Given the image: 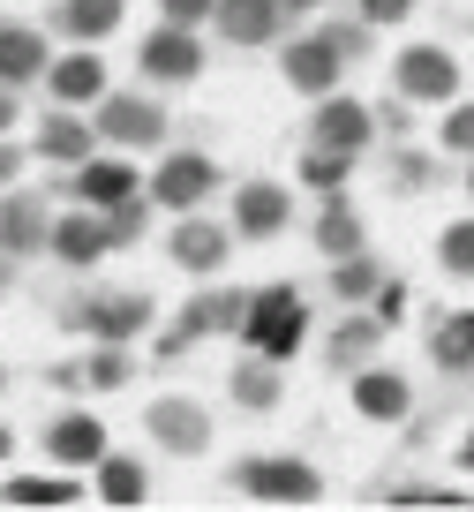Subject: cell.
Segmentation results:
<instances>
[{
	"mask_svg": "<svg viewBox=\"0 0 474 512\" xmlns=\"http://www.w3.org/2000/svg\"><path fill=\"white\" fill-rule=\"evenodd\" d=\"M241 339H249V354L294 362V354L309 347V302H301V287H256L249 317H241Z\"/></svg>",
	"mask_w": 474,
	"mask_h": 512,
	"instance_id": "2",
	"label": "cell"
},
{
	"mask_svg": "<svg viewBox=\"0 0 474 512\" xmlns=\"http://www.w3.org/2000/svg\"><path fill=\"white\" fill-rule=\"evenodd\" d=\"M279 23H286L279 0H219V8H211V31H219V46H241V53L271 46V38H279Z\"/></svg>",
	"mask_w": 474,
	"mask_h": 512,
	"instance_id": "16",
	"label": "cell"
},
{
	"mask_svg": "<svg viewBox=\"0 0 474 512\" xmlns=\"http://www.w3.org/2000/svg\"><path fill=\"white\" fill-rule=\"evenodd\" d=\"M76 196L91 211H113V204H128V196H143V181H136V166H128L121 151H106V159L91 151V159L76 166Z\"/></svg>",
	"mask_w": 474,
	"mask_h": 512,
	"instance_id": "22",
	"label": "cell"
},
{
	"mask_svg": "<svg viewBox=\"0 0 474 512\" xmlns=\"http://www.w3.org/2000/svg\"><path fill=\"white\" fill-rule=\"evenodd\" d=\"M113 249V234H106V211H68V219H53V256H61L68 272H91L98 256Z\"/></svg>",
	"mask_w": 474,
	"mask_h": 512,
	"instance_id": "23",
	"label": "cell"
},
{
	"mask_svg": "<svg viewBox=\"0 0 474 512\" xmlns=\"http://www.w3.org/2000/svg\"><path fill=\"white\" fill-rule=\"evenodd\" d=\"M8 128H16V91L0 83V136H8Z\"/></svg>",
	"mask_w": 474,
	"mask_h": 512,
	"instance_id": "41",
	"label": "cell"
},
{
	"mask_svg": "<svg viewBox=\"0 0 474 512\" xmlns=\"http://www.w3.org/2000/svg\"><path fill=\"white\" fill-rule=\"evenodd\" d=\"M437 264H444L452 279H474V211H467V219H452V226L437 234Z\"/></svg>",
	"mask_w": 474,
	"mask_h": 512,
	"instance_id": "33",
	"label": "cell"
},
{
	"mask_svg": "<svg viewBox=\"0 0 474 512\" xmlns=\"http://www.w3.org/2000/svg\"><path fill=\"white\" fill-rule=\"evenodd\" d=\"M241 317H249V287H211V294H196V302L174 317V332L158 339V362H181V354H189L196 339L241 332Z\"/></svg>",
	"mask_w": 474,
	"mask_h": 512,
	"instance_id": "5",
	"label": "cell"
},
{
	"mask_svg": "<svg viewBox=\"0 0 474 512\" xmlns=\"http://www.w3.org/2000/svg\"><path fill=\"white\" fill-rule=\"evenodd\" d=\"M309 234H316V249L332 256V264H339V256H362V249H369V226H362V211L347 204V189H332L324 204H316V226H309Z\"/></svg>",
	"mask_w": 474,
	"mask_h": 512,
	"instance_id": "24",
	"label": "cell"
},
{
	"mask_svg": "<svg viewBox=\"0 0 474 512\" xmlns=\"http://www.w3.org/2000/svg\"><path fill=\"white\" fill-rule=\"evenodd\" d=\"M0 287H8V249H0Z\"/></svg>",
	"mask_w": 474,
	"mask_h": 512,
	"instance_id": "44",
	"label": "cell"
},
{
	"mask_svg": "<svg viewBox=\"0 0 474 512\" xmlns=\"http://www.w3.org/2000/svg\"><path fill=\"white\" fill-rule=\"evenodd\" d=\"M46 452H53V467H98L113 452V437H106V422H98V415L68 407V415L46 422Z\"/></svg>",
	"mask_w": 474,
	"mask_h": 512,
	"instance_id": "17",
	"label": "cell"
},
{
	"mask_svg": "<svg viewBox=\"0 0 474 512\" xmlns=\"http://www.w3.org/2000/svg\"><path fill=\"white\" fill-rule=\"evenodd\" d=\"M68 324H76V332H91V339L128 347V339L151 324V294H136V287H98V294H83V302L68 309Z\"/></svg>",
	"mask_w": 474,
	"mask_h": 512,
	"instance_id": "10",
	"label": "cell"
},
{
	"mask_svg": "<svg viewBox=\"0 0 474 512\" xmlns=\"http://www.w3.org/2000/svg\"><path fill=\"white\" fill-rule=\"evenodd\" d=\"M384 332H392V324H384L377 309H347V317H339L332 332H324V362L354 377V369H369V362L384 354Z\"/></svg>",
	"mask_w": 474,
	"mask_h": 512,
	"instance_id": "15",
	"label": "cell"
},
{
	"mask_svg": "<svg viewBox=\"0 0 474 512\" xmlns=\"http://www.w3.org/2000/svg\"><path fill=\"white\" fill-rule=\"evenodd\" d=\"M91 475H98V505H143L151 497V467L136 452H106Z\"/></svg>",
	"mask_w": 474,
	"mask_h": 512,
	"instance_id": "27",
	"label": "cell"
},
{
	"mask_svg": "<svg viewBox=\"0 0 474 512\" xmlns=\"http://www.w3.org/2000/svg\"><path fill=\"white\" fill-rule=\"evenodd\" d=\"M459 460H467V467H474V437H467V452H459Z\"/></svg>",
	"mask_w": 474,
	"mask_h": 512,
	"instance_id": "45",
	"label": "cell"
},
{
	"mask_svg": "<svg viewBox=\"0 0 474 512\" xmlns=\"http://www.w3.org/2000/svg\"><path fill=\"white\" fill-rule=\"evenodd\" d=\"M226 219H234V234H241V241H279L286 226H294V196H286L279 181H241V189H234V211H226Z\"/></svg>",
	"mask_w": 474,
	"mask_h": 512,
	"instance_id": "13",
	"label": "cell"
},
{
	"mask_svg": "<svg viewBox=\"0 0 474 512\" xmlns=\"http://www.w3.org/2000/svg\"><path fill=\"white\" fill-rule=\"evenodd\" d=\"M377 287H384V264H377V256H339V264H332V294H339V302H347V309H369V302H377Z\"/></svg>",
	"mask_w": 474,
	"mask_h": 512,
	"instance_id": "29",
	"label": "cell"
},
{
	"mask_svg": "<svg viewBox=\"0 0 474 512\" xmlns=\"http://www.w3.org/2000/svg\"><path fill=\"white\" fill-rule=\"evenodd\" d=\"M234 241H241V234H234V219H204V211H181V226L166 234V256H174L189 279H211L226 256H234Z\"/></svg>",
	"mask_w": 474,
	"mask_h": 512,
	"instance_id": "11",
	"label": "cell"
},
{
	"mask_svg": "<svg viewBox=\"0 0 474 512\" xmlns=\"http://www.w3.org/2000/svg\"><path fill=\"white\" fill-rule=\"evenodd\" d=\"M143 196H151L158 211H196L219 196V159L211 151H166V159L151 166V181H143Z\"/></svg>",
	"mask_w": 474,
	"mask_h": 512,
	"instance_id": "7",
	"label": "cell"
},
{
	"mask_svg": "<svg viewBox=\"0 0 474 512\" xmlns=\"http://www.w3.org/2000/svg\"><path fill=\"white\" fill-rule=\"evenodd\" d=\"M143 437L166 445L174 460H196V452H211V407L189 400V392H158V400L143 407Z\"/></svg>",
	"mask_w": 474,
	"mask_h": 512,
	"instance_id": "8",
	"label": "cell"
},
{
	"mask_svg": "<svg viewBox=\"0 0 474 512\" xmlns=\"http://www.w3.org/2000/svg\"><path fill=\"white\" fill-rule=\"evenodd\" d=\"M362 53H369V31H301L279 46V76L301 98H324V91H339L347 61H362Z\"/></svg>",
	"mask_w": 474,
	"mask_h": 512,
	"instance_id": "1",
	"label": "cell"
},
{
	"mask_svg": "<svg viewBox=\"0 0 474 512\" xmlns=\"http://www.w3.org/2000/svg\"><path fill=\"white\" fill-rule=\"evenodd\" d=\"M128 0H53V31H68L76 46H106L121 31Z\"/></svg>",
	"mask_w": 474,
	"mask_h": 512,
	"instance_id": "26",
	"label": "cell"
},
{
	"mask_svg": "<svg viewBox=\"0 0 474 512\" xmlns=\"http://www.w3.org/2000/svg\"><path fill=\"white\" fill-rule=\"evenodd\" d=\"M46 68H53L46 31H38V23H8V16H0V83H8V91H16V83H46Z\"/></svg>",
	"mask_w": 474,
	"mask_h": 512,
	"instance_id": "20",
	"label": "cell"
},
{
	"mask_svg": "<svg viewBox=\"0 0 474 512\" xmlns=\"http://www.w3.org/2000/svg\"><path fill=\"white\" fill-rule=\"evenodd\" d=\"M279 8H286V16H309V8H316V0H279Z\"/></svg>",
	"mask_w": 474,
	"mask_h": 512,
	"instance_id": "42",
	"label": "cell"
},
{
	"mask_svg": "<svg viewBox=\"0 0 474 512\" xmlns=\"http://www.w3.org/2000/svg\"><path fill=\"white\" fill-rule=\"evenodd\" d=\"M467 204H474V159H467Z\"/></svg>",
	"mask_w": 474,
	"mask_h": 512,
	"instance_id": "43",
	"label": "cell"
},
{
	"mask_svg": "<svg viewBox=\"0 0 474 512\" xmlns=\"http://www.w3.org/2000/svg\"><path fill=\"white\" fill-rule=\"evenodd\" d=\"M0 249H8V256L53 249V211H46V196H23V189L0 196Z\"/></svg>",
	"mask_w": 474,
	"mask_h": 512,
	"instance_id": "18",
	"label": "cell"
},
{
	"mask_svg": "<svg viewBox=\"0 0 474 512\" xmlns=\"http://www.w3.org/2000/svg\"><path fill=\"white\" fill-rule=\"evenodd\" d=\"M91 128L113 151H151V144H166V106L151 91H106L91 106Z\"/></svg>",
	"mask_w": 474,
	"mask_h": 512,
	"instance_id": "4",
	"label": "cell"
},
{
	"mask_svg": "<svg viewBox=\"0 0 474 512\" xmlns=\"http://www.w3.org/2000/svg\"><path fill=\"white\" fill-rule=\"evenodd\" d=\"M136 377V362H128V347H113V339H98L91 362H83V392H121V384Z\"/></svg>",
	"mask_w": 474,
	"mask_h": 512,
	"instance_id": "32",
	"label": "cell"
},
{
	"mask_svg": "<svg viewBox=\"0 0 474 512\" xmlns=\"http://www.w3.org/2000/svg\"><path fill=\"white\" fill-rule=\"evenodd\" d=\"M0 497H8V505H76V467H68V475H8Z\"/></svg>",
	"mask_w": 474,
	"mask_h": 512,
	"instance_id": "30",
	"label": "cell"
},
{
	"mask_svg": "<svg viewBox=\"0 0 474 512\" xmlns=\"http://www.w3.org/2000/svg\"><path fill=\"white\" fill-rule=\"evenodd\" d=\"M106 91H113V76H106V61H98V46H76V53H61V61L46 68V98L53 106H83L91 113Z\"/></svg>",
	"mask_w": 474,
	"mask_h": 512,
	"instance_id": "14",
	"label": "cell"
},
{
	"mask_svg": "<svg viewBox=\"0 0 474 512\" xmlns=\"http://www.w3.org/2000/svg\"><path fill=\"white\" fill-rule=\"evenodd\" d=\"M23 159H31V151H23V144H0V189H8V181L23 174Z\"/></svg>",
	"mask_w": 474,
	"mask_h": 512,
	"instance_id": "40",
	"label": "cell"
},
{
	"mask_svg": "<svg viewBox=\"0 0 474 512\" xmlns=\"http://www.w3.org/2000/svg\"><path fill=\"white\" fill-rule=\"evenodd\" d=\"M437 144L452 151V159H474V98H452V106H444V128H437Z\"/></svg>",
	"mask_w": 474,
	"mask_h": 512,
	"instance_id": "34",
	"label": "cell"
},
{
	"mask_svg": "<svg viewBox=\"0 0 474 512\" xmlns=\"http://www.w3.org/2000/svg\"><path fill=\"white\" fill-rule=\"evenodd\" d=\"M211 8H219V0H158V23H189V31H204Z\"/></svg>",
	"mask_w": 474,
	"mask_h": 512,
	"instance_id": "37",
	"label": "cell"
},
{
	"mask_svg": "<svg viewBox=\"0 0 474 512\" xmlns=\"http://www.w3.org/2000/svg\"><path fill=\"white\" fill-rule=\"evenodd\" d=\"M414 0H362V23H407Z\"/></svg>",
	"mask_w": 474,
	"mask_h": 512,
	"instance_id": "39",
	"label": "cell"
},
{
	"mask_svg": "<svg viewBox=\"0 0 474 512\" xmlns=\"http://www.w3.org/2000/svg\"><path fill=\"white\" fill-rule=\"evenodd\" d=\"M234 490L264 497V505H316L324 497V467L301 460V452H256V460H234Z\"/></svg>",
	"mask_w": 474,
	"mask_h": 512,
	"instance_id": "3",
	"label": "cell"
},
{
	"mask_svg": "<svg viewBox=\"0 0 474 512\" xmlns=\"http://www.w3.org/2000/svg\"><path fill=\"white\" fill-rule=\"evenodd\" d=\"M429 362H437L444 377L474 369V309H452V317H437V332H429Z\"/></svg>",
	"mask_w": 474,
	"mask_h": 512,
	"instance_id": "28",
	"label": "cell"
},
{
	"mask_svg": "<svg viewBox=\"0 0 474 512\" xmlns=\"http://www.w3.org/2000/svg\"><path fill=\"white\" fill-rule=\"evenodd\" d=\"M407 302H414V294H407V279H392V272H384V287H377V302H369V309H377L384 324H399V317H407Z\"/></svg>",
	"mask_w": 474,
	"mask_h": 512,
	"instance_id": "38",
	"label": "cell"
},
{
	"mask_svg": "<svg viewBox=\"0 0 474 512\" xmlns=\"http://www.w3.org/2000/svg\"><path fill=\"white\" fill-rule=\"evenodd\" d=\"M384 174H392V189H429V181H437V166H429L422 151H407V144H399V151H392V166H384Z\"/></svg>",
	"mask_w": 474,
	"mask_h": 512,
	"instance_id": "36",
	"label": "cell"
},
{
	"mask_svg": "<svg viewBox=\"0 0 474 512\" xmlns=\"http://www.w3.org/2000/svg\"><path fill=\"white\" fill-rule=\"evenodd\" d=\"M226 384H234V407H241V415H279V400H286V362L249 354Z\"/></svg>",
	"mask_w": 474,
	"mask_h": 512,
	"instance_id": "25",
	"label": "cell"
},
{
	"mask_svg": "<svg viewBox=\"0 0 474 512\" xmlns=\"http://www.w3.org/2000/svg\"><path fill=\"white\" fill-rule=\"evenodd\" d=\"M151 196H128V204H113L106 211V234H113V249H128V241H143V226H151Z\"/></svg>",
	"mask_w": 474,
	"mask_h": 512,
	"instance_id": "35",
	"label": "cell"
},
{
	"mask_svg": "<svg viewBox=\"0 0 474 512\" xmlns=\"http://www.w3.org/2000/svg\"><path fill=\"white\" fill-rule=\"evenodd\" d=\"M377 106L369 98H354V91H324L316 98V113H309V144H324V151H354L362 159L369 144H377Z\"/></svg>",
	"mask_w": 474,
	"mask_h": 512,
	"instance_id": "9",
	"label": "cell"
},
{
	"mask_svg": "<svg viewBox=\"0 0 474 512\" xmlns=\"http://www.w3.org/2000/svg\"><path fill=\"white\" fill-rule=\"evenodd\" d=\"M204 61H211V53H204V38H196L189 23H158V31L136 46V68L151 83H196V76H204Z\"/></svg>",
	"mask_w": 474,
	"mask_h": 512,
	"instance_id": "12",
	"label": "cell"
},
{
	"mask_svg": "<svg viewBox=\"0 0 474 512\" xmlns=\"http://www.w3.org/2000/svg\"><path fill=\"white\" fill-rule=\"evenodd\" d=\"M354 415L362 422H407L414 415V384L399 377V369H354Z\"/></svg>",
	"mask_w": 474,
	"mask_h": 512,
	"instance_id": "21",
	"label": "cell"
},
{
	"mask_svg": "<svg viewBox=\"0 0 474 512\" xmlns=\"http://www.w3.org/2000/svg\"><path fill=\"white\" fill-rule=\"evenodd\" d=\"M459 53L452 46H399L392 61V91L407 98V106H452L459 98Z\"/></svg>",
	"mask_w": 474,
	"mask_h": 512,
	"instance_id": "6",
	"label": "cell"
},
{
	"mask_svg": "<svg viewBox=\"0 0 474 512\" xmlns=\"http://www.w3.org/2000/svg\"><path fill=\"white\" fill-rule=\"evenodd\" d=\"M31 151H38L46 166H83V159L98 151V128L83 121V106H53L46 121H38V144H31Z\"/></svg>",
	"mask_w": 474,
	"mask_h": 512,
	"instance_id": "19",
	"label": "cell"
},
{
	"mask_svg": "<svg viewBox=\"0 0 474 512\" xmlns=\"http://www.w3.org/2000/svg\"><path fill=\"white\" fill-rule=\"evenodd\" d=\"M347 174H354V151H324V144L301 151V189L332 196V189H347Z\"/></svg>",
	"mask_w": 474,
	"mask_h": 512,
	"instance_id": "31",
	"label": "cell"
}]
</instances>
